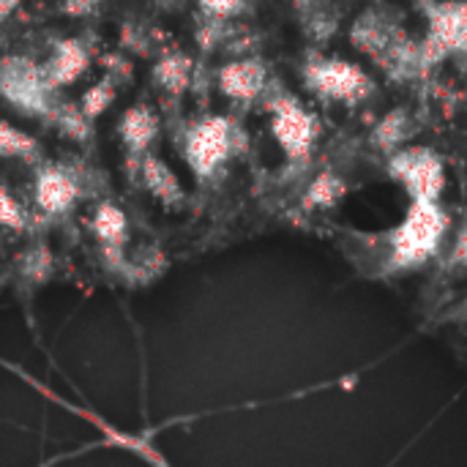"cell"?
I'll return each mask as SVG.
<instances>
[{"label": "cell", "mask_w": 467, "mask_h": 467, "mask_svg": "<svg viewBox=\"0 0 467 467\" xmlns=\"http://www.w3.org/2000/svg\"><path fill=\"white\" fill-rule=\"evenodd\" d=\"M249 0H197L205 16H219V19H233L246 8Z\"/></svg>", "instance_id": "cell-23"}, {"label": "cell", "mask_w": 467, "mask_h": 467, "mask_svg": "<svg viewBox=\"0 0 467 467\" xmlns=\"http://www.w3.org/2000/svg\"><path fill=\"white\" fill-rule=\"evenodd\" d=\"M112 101H115V79H112V74H107L82 93L79 107L85 109V115L90 120H96L99 115H104L112 107Z\"/></svg>", "instance_id": "cell-21"}, {"label": "cell", "mask_w": 467, "mask_h": 467, "mask_svg": "<svg viewBox=\"0 0 467 467\" xmlns=\"http://www.w3.org/2000/svg\"><path fill=\"white\" fill-rule=\"evenodd\" d=\"M317 131V118L298 99L279 96L271 101V134L287 159H306L315 148Z\"/></svg>", "instance_id": "cell-7"}, {"label": "cell", "mask_w": 467, "mask_h": 467, "mask_svg": "<svg viewBox=\"0 0 467 467\" xmlns=\"http://www.w3.org/2000/svg\"><path fill=\"white\" fill-rule=\"evenodd\" d=\"M140 175H142L145 189H148L164 208H178V205L186 200V192H183L178 175L172 172V167H170L164 159L145 153L142 161H140Z\"/></svg>", "instance_id": "cell-14"}, {"label": "cell", "mask_w": 467, "mask_h": 467, "mask_svg": "<svg viewBox=\"0 0 467 467\" xmlns=\"http://www.w3.org/2000/svg\"><path fill=\"white\" fill-rule=\"evenodd\" d=\"M233 148H235V126L224 115H208L192 123L183 137L186 164L202 181L224 167V161L233 156Z\"/></svg>", "instance_id": "cell-3"}, {"label": "cell", "mask_w": 467, "mask_h": 467, "mask_svg": "<svg viewBox=\"0 0 467 467\" xmlns=\"http://www.w3.org/2000/svg\"><path fill=\"white\" fill-rule=\"evenodd\" d=\"M192 71H194V66H192L189 55H183V52H164L156 60V66H153V82L164 93L181 96L192 85Z\"/></svg>", "instance_id": "cell-15"}, {"label": "cell", "mask_w": 467, "mask_h": 467, "mask_svg": "<svg viewBox=\"0 0 467 467\" xmlns=\"http://www.w3.org/2000/svg\"><path fill=\"white\" fill-rule=\"evenodd\" d=\"M0 156L5 159H36L38 156V140L22 131L19 126L0 120Z\"/></svg>", "instance_id": "cell-19"}, {"label": "cell", "mask_w": 467, "mask_h": 467, "mask_svg": "<svg viewBox=\"0 0 467 467\" xmlns=\"http://www.w3.org/2000/svg\"><path fill=\"white\" fill-rule=\"evenodd\" d=\"M16 268H19V276L30 285H44L49 276H52V268H55V260H52V252L47 246H30L19 260H16Z\"/></svg>", "instance_id": "cell-20"}, {"label": "cell", "mask_w": 467, "mask_h": 467, "mask_svg": "<svg viewBox=\"0 0 467 467\" xmlns=\"http://www.w3.org/2000/svg\"><path fill=\"white\" fill-rule=\"evenodd\" d=\"M0 96L27 118L52 120V112L57 107L55 88H49L44 68L25 55L0 57Z\"/></svg>", "instance_id": "cell-2"}, {"label": "cell", "mask_w": 467, "mask_h": 467, "mask_svg": "<svg viewBox=\"0 0 467 467\" xmlns=\"http://www.w3.org/2000/svg\"><path fill=\"white\" fill-rule=\"evenodd\" d=\"M345 181L339 178V175H334V172H320L312 183H309V189H306V194H304V205L306 208H334L342 197H345Z\"/></svg>", "instance_id": "cell-18"}, {"label": "cell", "mask_w": 467, "mask_h": 467, "mask_svg": "<svg viewBox=\"0 0 467 467\" xmlns=\"http://www.w3.org/2000/svg\"><path fill=\"white\" fill-rule=\"evenodd\" d=\"M427 38L421 55L427 68L449 55H467V3L462 0H424Z\"/></svg>", "instance_id": "cell-6"}, {"label": "cell", "mask_w": 467, "mask_h": 467, "mask_svg": "<svg viewBox=\"0 0 467 467\" xmlns=\"http://www.w3.org/2000/svg\"><path fill=\"white\" fill-rule=\"evenodd\" d=\"M304 82L320 99L356 104L372 93V77L345 57H312L304 66Z\"/></svg>", "instance_id": "cell-5"}, {"label": "cell", "mask_w": 467, "mask_h": 467, "mask_svg": "<svg viewBox=\"0 0 467 467\" xmlns=\"http://www.w3.org/2000/svg\"><path fill=\"white\" fill-rule=\"evenodd\" d=\"M268 85V71L254 57L230 60L219 68V90L238 104H252Z\"/></svg>", "instance_id": "cell-11"}, {"label": "cell", "mask_w": 467, "mask_h": 467, "mask_svg": "<svg viewBox=\"0 0 467 467\" xmlns=\"http://www.w3.org/2000/svg\"><path fill=\"white\" fill-rule=\"evenodd\" d=\"M350 38L353 44L378 60V66L400 47V41L405 38V33L400 30V25H394L386 14L380 11H364L356 22H353V30H350Z\"/></svg>", "instance_id": "cell-9"}, {"label": "cell", "mask_w": 467, "mask_h": 467, "mask_svg": "<svg viewBox=\"0 0 467 467\" xmlns=\"http://www.w3.org/2000/svg\"><path fill=\"white\" fill-rule=\"evenodd\" d=\"M16 5H19V0H0V22H5L14 14Z\"/></svg>", "instance_id": "cell-26"}, {"label": "cell", "mask_w": 467, "mask_h": 467, "mask_svg": "<svg viewBox=\"0 0 467 467\" xmlns=\"http://www.w3.org/2000/svg\"><path fill=\"white\" fill-rule=\"evenodd\" d=\"M90 230L107 257L109 265H126V244H129V219L115 202H99L90 216Z\"/></svg>", "instance_id": "cell-10"}, {"label": "cell", "mask_w": 467, "mask_h": 467, "mask_svg": "<svg viewBox=\"0 0 467 467\" xmlns=\"http://www.w3.org/2000/svg\"><path fill=\"white\" fill-rule=\"evenodd\" d=\"M454 257L467 263V227L462 230V235H460V241H457V246H454Z\"/></svg>", "instance_id": "cell-25"}, {"label": "cell", "mask_w": 467, "mask_h": 467, "mask_svg": "<svg viewBox=\"0 0 467 467\" xmlns=\"http://www.w3.org/2000/svg\"><path fill=\"white\" fill-rule=\"evenodd\" d=\"M52 123L60 134H66L74 142H88L93 137V120L85 115L79 104H57L52 112Z\"/></svg>", "instance_id": "cell-17"}, {"label": "cell", "mask_w": 467, "mask_h": 467, "mask_svg": "<svg viewBox=\"0 0 467 467\" xmlns=\"http://www.w3.org/2000/svg\"><path fill=\"white\" fill-rule=\"evenodd\" d=\"M90 66V52L79 38H60L52 47L49 60L41 66L44 77L49 82V88H66L71 82H77Z\"/></svg>", "instance_id": "cell-12"}, {"label": "cell", "mask_w": 467, "mask_h": 467, "mask_svg": "<svg viewBox=\"0 0 467 467\" xmlns=\"http://www.w3.org/2000/svg\"><path fill=\"white\" fill-rule=\"evenodd\" d=\"M101 5L104 0H60V14L71 19H85V16L99 14Z\"/></svg>", "instance_id": "cell-24"}, {"label": "cell", "mask_w": 467, "mask_h": 467, "mask_svg": "<svg viewBox=\"0 0 467 467\" xmlns=\"http://www.w3.org/2000/svg\"><path fill=\"white\" fill-rule=\"evenodd\" d=\"M0 227H8L14 233H22L27 227L25 208L19 205V200L5 186H0Z\"/></svg>", "instance_id": "cell-22"}, {"label": "cell", "mask_w": 467, "mask_h": 467, "mask_svg": "<svg viewBox=\"0 0 467 467\" xmlns=\"http://www.w3.org/2000/svg\"><path fill=\"white\" fill-rule=\"evenodd\" d=\"M449 230V213L441 200H410L405 219L391 233V260L394 271L419 268L432 260Z\"/></svg>", "instance_id": "cell-1"}, {"label": "cell", "mask_w": 467, "mask_h": 467, "mask_svg": "<svg viewBox=\"0 0 467 467\" xmlns=\"http://www.w3.org/2000/svg\"><path fill=\"white\" fill-rule=\"evenodd\" d=\"M118 137L131 159H142L159 137V115L148 104L129 107L118 120Z\"/></svg>", "instance_id": "cell-13"}, {"label": "cell", "mask_w": 467, "mask_h": 467, "mask_svg": "<svg viewBox=\"0 0 467 467\" xmlns=\"http://www.w3.org/2000/svg\"><path fill=\"white\" fill-rule=\"evenodd\" d=\"M33 194H36V205L49 213V216H63L74 208V202L79 200L82 189L79 181L60 164H44L36 172V183H33Z\"/></svg>", "instance_id": "cell-8"}, {"label": "cell", "mask_w": 467, "mask_h": 467, "mask_svg": "<svg viewBox=\"0 0 467 467\" xmlns=\"http://www.w3.org/2000/svg\"><path fill=\"white\" fill-rule=\"evenodd\" d=\"M410 134H413V120L408 115V109H394L375 126L372 145L386 150V153H394L410 140Z\"/></svg>", "instance_id": "cell-16"}, {"label": "cell", "mask_w": 467, "mask_h": 467, "mask_svg": "<svg viewBox=\"0 0 467 467\" xmlns=\"http://www.w3.org/2000/svg\"><path fill=\"white\" fill-rule=\"evenodd\" d=\"M389 175L408 192L410 200H441L446 189L443 159L424 145H402L389 153Z\"/></svg>", "instance_id": "cell-4"}]
</instances>
